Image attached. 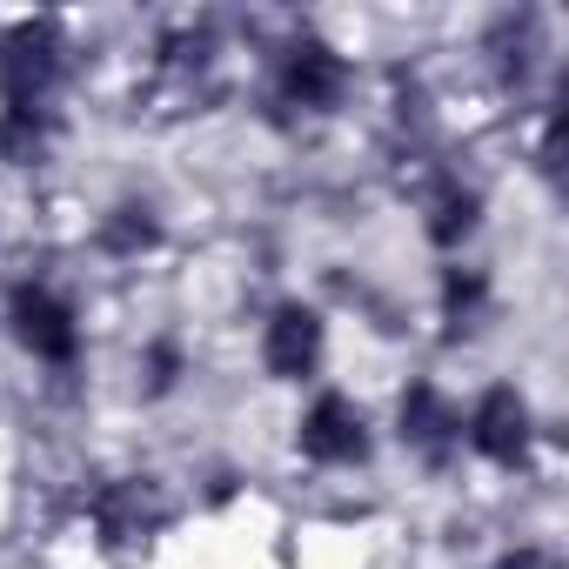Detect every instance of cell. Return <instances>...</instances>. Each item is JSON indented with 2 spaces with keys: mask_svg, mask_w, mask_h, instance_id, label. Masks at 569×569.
Instances as JSON below:
<instances>
[{
  "mask_svg": "<svg viewBox=\"0 0 569 569\" xmlns=\"http://www.w3.org/2000/svg\"><path fill=\"white\" fill-rule=\"evenodd\" d=\"M489 316H496V274L482 261H449L436 274V322L449 329V342L476 336Z\"/></svg>",
  "mask_w": 569,
  "mask_h": 569,
  "instance_id": "ba28073f",
  "label": "cell"
},
{
  "mask_svg": "<svg viewBox=\"0 0 569 569\" xmlns=\"http://www.w3.org/2000/svg\"><path fill=\"white\" fill-rule=\"evenodd\" d=\"M8 336L14 349L48 369V376H81V356H88V316L81 302L48 274H14L8 281Z\"/></svg>",
  "mask_w": 569,
  "mask_h": 569,
  "instance_id": "6da1fadb",
  "label": "cell"
},
{
  "mask_svg": "<svg viewBox=\"0 0 569 569\" xmlns=\"http://www.w3.org/2000/svg\"><path fill=\"white\" fill-rule=\"evenodd\" d=\"M396 442L422 469H456L462 462V402L436 376H409L396 389Z\"/></svg>",
  "mask_w": 569,
  "mask_h": 569,
  "instance_id": "277c9868",
  "label": "cell"
},
{
  "mask_svg": "<svg viewBox=\"0 0 569 569\" xmlns=\"http://www.w3.org/2000/svg\"><path fill=\"white\" fill-rule=\"evenodd\" d=\"M88 241L101 261H121V268H141L161 254L168 241V221H161V201L154 194H114L94 221H88Z\"/></svg>",
  "mask_w": 569,
  "mask_h": 569,
  "instance_id": "52a82bcc",
  "label": "cell"
},
{
  "mask_svg": "<svg viewBox=\"0 0 569 569\" xmlns=\"http://www.w3.org/2000/svg\"><path fill=\"white\" fill-rule=\"evenodd\" d=\"M296 456L322 476H349L376 456V429H369V409L349 396V389H316L296 416Z\"/></svg>",
  "mask_w": 569,
  "mask_h": 569,
  "instance_id": "7a4b0ae2",
  "label": "cell"
},
{
  "mask_svg": "<svg viewBox=\"0 0 569 569\" xmlns=\"http://www.w3.org/2000/svg\"><path fill=\"white\" fill-rule=\"evenodd\" d=\"M416 214H422V241L462 261V248H469V241L482 234V221H489V194H482L476 174H462V168L449 161V168H436V174L416 188Z\"/></svg>",
  "mask_w": 569,
  "mask_h": 569,
  "instance_id": "8992f818",
  "label": "cell"
},
{
  "mask_svg": "<svg viewBox=\"0 0 569 569\" xmlns=\"http://www.w3.org/2000/svg\"><path fill=\"white\" fill-rule=\"evenodd\" d=\"M489 569H562V562H556V549H549V542H509Z\"/></svg>",
  "mask_w": 569,
  "mask_h": 569,
  "instance_id": "9c48e42d",
  "label": "cell"
},
{
  "mask_svg": "<svg viewBox=\"0 0 569 569\" xmlns=\"http://www.w3.org/2000/svg\"><path fill=\"white\" fill-rule=\"evenodd\" d=\"M254 362L268 382H316L322 362H329V316L302 296L274 302L254 329Z\"/></svg>",
  "mask_w": 569,
  "mask_h": 569,
  "instance_id": "3957f363",
  "label": "cell"
},
{
  "mask_svg": "<svg viewBox=\"0 0 569 569\" xmlns=\"http://www.w3.org/2000/svg\"><path fill=\"white\" fill-rule=\"evenodd\" d=\"M462 449L482 456L489 469L516 476V469L529 462V449H536V409H529V396H522L516 382H489V389L462 409Z\"/></svg>",
  "mask_w": 569,
  "mask_h": 569,
  "instance_id": "5b68a950",
  "label": "cell"
}]
</instances>
